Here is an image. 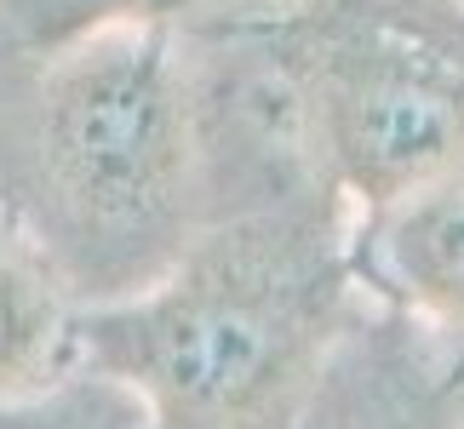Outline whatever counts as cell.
<instances>
[{
	"label": "cell",
	"mask_w": 464,
	"mask_h": 429,
	"mask_svg": "<svg viewBox=\"0 0 464 429\" xmlns=\"http://www.w3.org/2000/svg\"><path fill=\"white\" fill-rule=\"evenodd\" d=\"M229 34L115 24L0 81V212L75 310L155 286L229 206L264 132L236 127Z\"/></svg>",
	"instance_id": "obj_1"
},
{
	"label": "cell",
	"mask_w": 464,
	"mask_h": 429,
	"mask_svg": "<svg viewBox=\"0 0 464 429\" xmlns=\"http://www.w3.org/2000/svg\"><path fill=\"white\" fill-rule=\"evenodd\" d=\"M344 212L315 172L229 206L155 286L75 310L69 361L150 429H298L350 315Z\"/></svg>",
	"instance_id": "obj_2"
},
{
	"label": "cell",
	"mask_w": 464,
	"mask_h": 429,
	"mask_svg": "<svg viewBox=\"0 0 464 429\" xmlns=\"http://www.w3.org/2000/svg\"><path fill=\"white\" fill-rule=\"evenodd\" d=\"M236 34L355 218L464 167V0H276Z\"/></svg>",
	"instance_id": "obj_3"
},
{
	"label": "cell",
	"mask_w": 464,
	"mask_h": 429,
	"mask_svg": "<svg viewBox=\"0 0 464 429\" xmlns=\"http://www.w3.org/2000/svg\"><path fill=\"white\" fill-rule=\"evenodd\" d=\"M350 270L413 320L464 338V167L355 218Z\"/></svg>",
	"instance_id": "obj_4"
},
{
	"label": "cell",
	"mask_w": 464,
	"mask_h": 429,
	"mask_svg": "<svg viewBox=\"0 0 464 429\" xmlns=\"http://www.w3.org/2000/svg\"><path fill=\"white\" fill-rule=\"evenodd\" d=\"M75 303L34 253V241L0 212V406L46 401L75 361H69Z\"/></svg>",
	"instance_id": "obj_5"
},
{
	"label": "cell",
	"mask_w": 464,
	"mask_h": 429,
	"mask_svg": "<svg viewBox=\"0 0 464 429\" xmlns=\"http://www.w3.org/2000/svg\"><path fill=\"white\" fill-rule=\"evenodd\" d=\"M276 0H0V81L52 58L58 46L115 24H172V29H246Z\"/></svg>",
	"instance_id": "obj_6"
},
{
	"label": "cell",
	"mask_w": 464,
	"mask_h": 429,
	"mask_svg": "<svg viewBox=\"0 0 464 429\" xmlns=\"http://www.w3.org/2000/svg\"><path fill=\"white\" fill-rule=\"evenodd\" d=\"M29 406L34 401H17V406H0V429H86V424H92V418H86V413H58V418H34L29 413Z\"/></svg>",
	"instance_id": "obj_7"
}]
</instances>
